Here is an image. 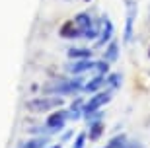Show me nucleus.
Masks as SVG:
<instances>
[{"label": "nucleus", "instance_id": "f257e3e1", "mask_svg": "<svg viewBox=\"0 0 150 148\" xmlns=\"http://www.w3.org/2000/svg\"><path fill=\"white\" fill-rule=\"evenodd\" d=\"M84 90V82L80 78H74V80H59L57 84L49 86L47 92L49 93H61V96H67V93H74Z\"/></svg>", "mask_w": 150, "mask_h": 148}, {"label": "nucleus", "instance_id": "f03ea898", "mask_svg": "<svg viewBox=\"0 0 150 148\" xmlns=\"http://www.w3.org/2000/svg\"><path fill=\"white\" fill-rule=\"evenodd\" d=\"M64 103V99L62 98H55V96H47V98H39V99H31L28 101V109L31 111H49L53 107H61Z\"/></svg>", "mask_w": 150, "mask_h": 148}, {"label": "nucleus", "instance_id": "7ed1b4c3", "mask_svg": "<svg viewBox=\"0 0 150 148\" xmlns=\"http://www.w3.org/2000/svg\"><path fill=\"white\" fill-rule=\"evenodd\" d=\"M111 99V90H101V92H98L94 96V98L90 99L88 103L84 105V109H82V115L84 117H88L90 113H94V111H98L101 107V105H105L107 101Z\"/></svg>", "mask_w": 150, "mask_h": 148}, {"label": "nucleus", "instance_id": "20e7f679", "mask_svg": "<svg viewBox=\"0 0 150 148\" xmlns=\"http://www.w3.org/2000/svg\"><path fill=\"white\" fill-rule=\"evenodd\" d=\"M134 18H137V4H134V0H129L127 2V22H125V33H123V43L125 45H129L133 41Z\"/></svg>", "mask_w": 150, "mask_h": 148}, {"label": "nucleus", "instance_id": "39448f33", "mask_svg": "<svg viewBox=\"0 0 150 148\" xmlns=\"http://www.w3.org/2000/svg\"><path fill=\"white\" fill-rule=\"evenodd\" d=\"M67 117H68V113L64 109L51 113L49 119H47V127H45V131H47V132H55V131H59V129H62V125H64Z\"/></svg>", "mask_w": 150, "mask_h": 148}, {"label": "nucleus", "instance_id": "423d86ee", "mask_svg": "<svg viewBox=\"0 0 150 148\" xmlns=\"http://www.w3.org/2000/svg\"><path fill=\"white\" fill-rule=\"evenodd\" d=\"M92 66H94V60L78 59V60H74V62H70V64L67 66V70L70 72V74H84V72L92 70Z\"/></svg>", "mask_w": 150, "mask_h": 148}, {"label": "nucleus", "instance_id": "0eeeda50", "mask_svg": "<svg viewBox=\"0 0 150 148\" xmlns=\"http://www.w3.org/2000/svg\"><path fill=\"white\" fill-rule=\"evenodd\" d=\"M61 37H67V39H74V37H82V29L76 25V22H67V23H62V28H61Z\"/></svg>", "mask_w": 150, "mask_h": 148}, {"label": "nucleus", "instance_id": "6e6552de", "mask_svg": "<svg viewBox=\"0 0 150 148\" xmlns=\"http://www.w3.org/2000/svg\"><path fill=\"white\" fill-rule=\"evenodd\" d=\"M107 74H100V76H94L92 78V82H88L86 86H84V92H98V90L103 86V82L107 80Z\"/></svg>", "mask_w": 150, "mask_h": 148}, {"label": "nucleus", "instance_id": "1a4fd4ad", "mask_svg": "<svg viewBox=\"0 0 150 148\" xmlns=\"http://www.w3.org/2000/svg\"><path fill=\"white\" fill-rule=\"evenodd\" d=\"M111 33H113V23L109 20H103V28H101V35L98 39V45H103L111 39Z\"/></svg>", "mask_w": 150, "mask_h": 148}, {"label": "nucleus", "instance_id": "9d476101", "mask_svg": "<svg viewBox=\"0 0 150 148\" xmlns=\"http://www.w3.org/2000/svg\"><path fill=\"white\" fill-rule=\"evenodd\" d=\"M117 59H119V43H117V41H111L109 47H107V51H105V55H103V60L115 62Z\"/></svg>", "mask_w": 150, "mask_h": 148}, {"label": "nucleus", "instance_id": "9b49d317", "mask_svg": "<svg viewBox=\"0 0 150 148\" xmlns=\"http://www.w3.org/2000/svg\"><path fill=\"white\" fill-rule=\"evenodd\" d=\"M74 22H76V25H78V28L82 29V35H84V31H86V29H90V28H92V20H90V16L86 14V12L78 14V16L74 18Z\"/></svg>", "mask_w": 150, "mask_h": 148}, {"label": "nucleus", "instance_id": "f8f14e48", "mask_svg": "<svg viewBox=\"0 0 150 148\" xmlns=\"http://www.w3.org/2000/svg\"><path fill=\"white\" fill-rule=\"evenodd\" d=\"M68 57L72 60H78V59H92V51L90 49H70L68 51Z\"/></svg>", "mask_w": 150, "mask_h": 148}, {"label": "nucleus", "instance_id": "ddd939ff", "mask_svg": "<svg viewBox=\"0 0 150 148\" xmlns=\"http://www.w3.org/2000/svg\"><path fill=\"white\" fill-rule=\"evenodd\" d=\"M47 144V137H37V138H31L28 140L25 144H22L20 148H43Z\"/></svg>", "mask_w": 150, "mask_h": 148}, {"label": "nucleus", "instance_id": "4468645a", "mask_svg": "<svg viewBox=\"0 0 150 148\" xmlns=\"http://www.w3.org/2000/svg\"><path fill=\"white\" fill-rule=\"evenodd\" d=\"M107 70H109V62H107V60H98V62H94V66H92V72H96V76L107 74Z\"/></svg>", "mask_w": 150, "mask_h": 148}, {"label": "nucleus", "instance_id": "2eb2a0df", "mask_svg": "<svg viewBox=\"0 0 150 148\" xmlns=\"http://www.w3.org/2000/svg\"><path fill=\"white\" fill-rule=\"evenodd\" d=\"M103 129H105V127H103V123H100V121H96L94 125H92V129H90V135H88V137L92 138V140H98V138L101 137V132H103Z\"/></svg>", "mask_w": 150, "mask_h": 148}, {"label": "nucleus", "instance_id": "dca6fc26", "mask_svg": "<svg viewBox=\"0 0 150 148\" xmlns=\"http://www.w3.org/2000/svg\"><path fill=\"white\" fill-rule=\"evenodd\" d=\"M86 135H84V132H80V135H78L76 137V142H74V148H84V142H86Z\"/></svg>", "mask_w": 150, "mask_h": 148}, {"label": "nucleus", "instance_id": "f3484780", "mask_svg": "<svg viewBox=\"0 0 150 148\" xmlns=\"http://www.w3.org/2000/svg\"><path fill=\"white\" fill-rule=\"evenodd\" d=\"M119 76H121V74H111V78H107L113 88H117V86H119V82H121V78H119Z\"/></svg>", "mask_w": 150, "mask_h": 148}, {"label": "nucleus", "instance_id": "a211bd4d", "mask_svg": "<svg viewBox=\"0 0 150 148\" xmlns=\"http://www.w3.org/2000/svg\"><path fill=\"white\" fill-rule=\"evenodd\" d=\"M51 148H61V144H55V146H51Z\"/></svg>", "mask_w": 150, "mask_h": 148}, {"label": "nucleus", "instance_id": "6ab92c4d", "mask_svg": "<svg viewBox=\"0 0 150 148\" xmlns=\"http://www.w3.org/2000/svg\"><path fill=\"white\" fill-rule=\"evenodd\" d=\"M84 2H90V0H84Z\"/></svg>", "mask_w": 150, "mask_h": 148}]
</instances>
